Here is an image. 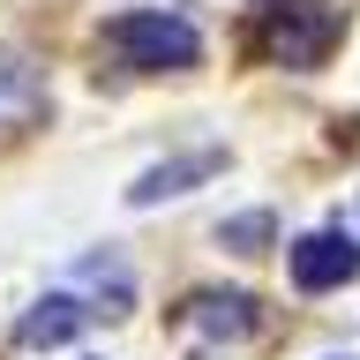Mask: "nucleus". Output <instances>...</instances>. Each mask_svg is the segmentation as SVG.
Segmentation results:
<instances>
[{
  "label": "nucleus",
  "mask_w": 360,
  "mask_h": 360,
  "mask_svg": "<svg viewBox=\"0 0 360 360\" xmlns=\"http://www.w3.org/2000/svg\"><path fill=\"white\" fill-rule=\"evenodd\" d=\"M98 45H105L120 68H195L202 60V38H195V22H180L165 15V8H128V15H112L105 30H98Z\"/></svg>",
  "instance_id": "nucleus-1"
},
{
  "label": "nucleus",
  "mask_w": 360,
  "mask_h": 360,
  "mask_svg": "<svg viewBox=\"0 0 360 360\" xmlns=\"http://www.w3.org/2000/svg\"><path fill=\"white\" fill-rule=\"evenodd\" d=\"M338 30H345V15H338L330 0H285V8L270 15L263 45H270V60H285V68H315L330 53Z\"/></svg>",
  "instance_id": "nucleus-2"
},
{
  "label": "nucleus",
  "mask_w": 360,
  "mask_h": 360,
  "mask_svg": "<svg viewBox=\"0 0 360 360\" xmlns=\"http://www.w3.org/2000/svg\"><path fill=\"white\" fill-rule=\"evenodd\" d=\"M360 270V240L353 233H308V240H292V285L300 292H330L345 285Z\"/></svg>",
  "instance_id": "nucleus-3"
},
{
  "label": "nucleus",
  "mask_w": 360,
  "mask_h": 360,
  "mask_svg": "<svg viewBox=\"0 0 360 360\" xmlns=\"http://www.w3.org/2000/svg\"><path fill=\"white\" fill-rule=\"evenodd\" d=\"M38 112H45V75L22 53H0V135L38 128Z\"/></svg>",
  "instance_id": "nucleus-4"
},
{
  "label": "nucleus",
  "mask_w": 360,
  "mask_h": 360,
  "mask_svg": "<svg viewBox=\"0 0 360 360\" xmlns=\"http://www.w3.org/2000/svg\"><path fill=\"white\" fill-rule=\"evenodd\" d=\"M98 308H83L75 292H45L38 308H22V323H15V345H30V353H45V345H68V338L83 330Z\"/></svg>",
  "instance_id": "nucleus-5"
},
{
  "label": "nucleus",
  "mask_w": 360,
  "mask_h": 360,
  "mask_svg": "<svg viewBox=\"0 0 360 360\" xmlns=\"http://www.w3.org/2000/svg\"><path fill=\"white\" fill-rule=\"evenodd\" d=\"M225 158L218 150H195V158H173V165H150V173L128 188V202L135 210H150V202H165V195H188V180H210Z\"/></svg>",
  "instance_id": "nucleus-6"
},
{
  "label": "nucleus",
  "mask_w": 360,
  "mask_h": 360,
  "mask_svg": "<svg viewBox=\"0 0 360 360\" xmlns=\"http://www.w3.org/2000/svg\"><path fill=\"white\" fill-rule=\"evenodd\" d=\"M188 323L210 330V338H248L255 330V300L248 292H195L188 300Z\"/></svg>",
  "instance_id": "nucleus-7"
},
{
  "label": "nucleus",
  "mask_w": 360,
  "mask_h": 360,
  "mask_svg": "<svg viewBox=\"0 0 360 360\" xmlns=\"http://www.w3.org/2000/svg\"><path fill=\"white\" fill-rule=\"evenodd\" d=\"M218 240H225V248H240V255H255V248L270 240V218H263V210H248V218H233V225H225Z\"/></svg>",
  "instance_id": "nucleus-8"
}]
</instances>
